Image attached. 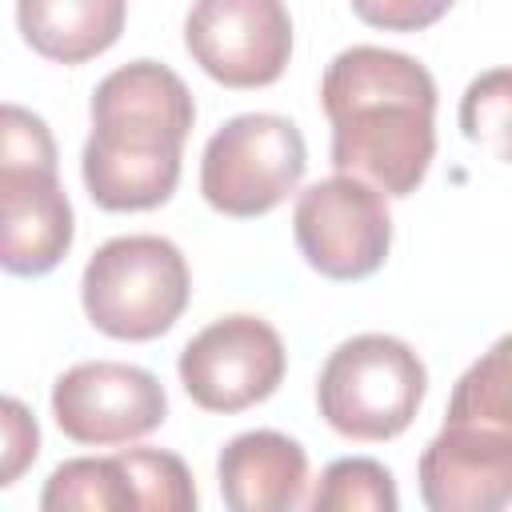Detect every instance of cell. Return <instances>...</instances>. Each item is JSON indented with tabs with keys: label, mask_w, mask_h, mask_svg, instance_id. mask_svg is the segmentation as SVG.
Wrapping results in <instances>:
<instances>
[{
	"label": "cell",
	"mask_w": 512,
	"mask_h": 512,
	"mask_svg": "<svg viewBox=\"0 0 512 512\" xmlns=\"http://www.w3.org/2000/svg\"><path fill=\"white\" fill-rule=\"evenodd\" d=\"M320 104L336 172L360 176L384 196L420 188L436 156V80L416 56L352 44L324 68Z\"/></svg>",
	"instance_id": "cell-1"
},
{
	"label": "cell",
	"mask_w": 512,
	"mask_h": 512,
	"mask_svg": "<svg viewBox=\"0 0 512 512\" xmlns=\"http://www.w3.org/2000/svg\"><path fill=\"white\" fill-rule=\"evenodd\" d=\"M88 116L80 172L92 204L104 212L160 208L180 184L184 140L196 124L188 84L160 60H132L96 84Z\"/></svg>",
	"instance_id": "cell-2"
},
{
	"label": "cell",
	"mask_w": 512,
	"mask_h": 512,
	"mask_svg": "<svg viewBox=\"0 0 512 512\" xmlns=\"http://www.w3.org/2000/svg\"><path fill=\"white\" fill-rule=\"evenodd\" d=\"M0 224V264L12 276L52 272L76 236L72 204L56 176V140L20 104H4L0 124Z\"/></svg>",
	"instance_id": "cell-3"
},
{
	"label": "cell",
	"mask_w": 512,
	"mask_h": 512,
	"mask_svg": "<svg viewBox=\"0 0 512 512\" xmlns=\"http://www.w3.org/2000/svg\"><path fill=\"white\" fill-rule=\"evenodd\" d=\"M192 276L168 236L136 232L104 240L80 276L84 316L112 340H156L188 308Z\"/></svg>",
	"instance_id": "cell-4"
},
{
	"label": "cell",
	"mask_w": 512,
	"mask_h": 512,
	"mask_svg": "<svg viewBox=\"0 0 512 512\" xmlns=\"http://www.w3.org/2000/svg\"><path fill=\"white\" fill-rule=\"evenodd\" d=\"M424 392L428 368L404 340L360 332L328 352L316 380V408L348 440H392L416 420Z\"/></svg>",
	"instance_id": "cell-5"
},
{
	"label": "cell",
	"mask_w": 512,
	"mask_h": 512,
	"mask_svg": "<svg viewBox=\"0 0 512 512\" xmlns=\"http://www.w3.org/2000/svg\"><path fill=\"white\" fill-rule=\"evenodd\" d=\"M308 168L300 128L276 112H244L224 120L200 156V192L208 208L232 220L268 216L296 192Z\"/></svg>",
	"instance_id": "cell-6"
},
{
	"label": "cell",
	"mask_w": 512,
	"mask_h": 512,
	"mask_svg": "<svg viewBox=\"0 0 512 512\" xmlns=\"http://www.w3.org/2000/svg\"><path fill=\"white\" fill-rule=\"evenodd\" d=\"M292 236L308 268L320 276L364 280L384 264L392 248V216L376 184L336 172L296 196Z\"/></svg>",
	"instance_id": "cell-7"
},
{
	"label": "cell",
	"mask_w": 512,
	"mask_h": 512,
	"mask_svg": "<svg viewBox=\"0 0 512 512\" xmlns=\"http://www.w3.org/2000/svg\"><path fill=\"white\" fill-rule=\"evenodd\" d=\"M284 368H288V352L280 332L252 312H232L200 328L184 344L176 364L192 404L220 416L268 400L280 388Z\"/></svg>",
	"instance_id": "cell-8"
},
{
	"label": "cell",
	"mask_w": 512,
	"mask_h": 512,
	"mask_svg": "<svg viewBox=\"0 0 512 512\" xmlns=\"http://www.w3.org/2000/svg\"><path fill=\"white\" fill-rule=\"evenodd\" d=\"M184 48L224 88H268L288 68L292 16L284 0H196Z\"/></svg>",
	"instance_id": "cell-9"
},
{
	"label": "cell",
	"mask_w": 512,
	"mask_h": 512,
	"mask_svg": "<svg viewBox=\"0 0 512 512\" xmlns=\"http://www.w3.org/2000/svg\"><path fill=\"white\" fill-rule=\"evenodd\" d=\"M56 428L76 444L116 448L156 432L168 416L164 384L124 360H84L52 384Z\"/></svg>",
	"instance_id": "cell-10"
},
{
	"label": "cell",
	"mask_w": 512,
	"mask_h": 512,
	"mask_svg": "<svg viewBox=\"0 0 512 512\" xmlns=\"http://www.w3.org/2000/svg\"><path fill=\"white\" fill-rule=\"evenodd\" d=\"M432 512H500L512 504V436L444 424L416 464Z\"/></svg>",
	"instance_id": "cell-11"
},
{
	"label": "cell",
	"mask_w": 512,
	"mask_h": 512,
	"mask_svg": "<svg viewBox=\"0 0 512 512\" xmlns=\"http://www.w3.org/2000/svg\"><path fill=\"white\" fill-rule=\"evenodd\" d=\"M216 480L232 512H292L308 504V452L276 428H252L220 448Z\"/></svg>",
	"instance_id": "cell-12"
},
{
	"label": "cell",
	"mask_w": 512,
	"mask_h": 512,
	"mask_svg": "<svg viewBox=\"0 0 512 512\" xmlns=\"http://www.w3.org/2000/svg\"><path fill=\"white\" fill-rule=\"evenodd\" d=\"M128 20V0H16L24 44L56 64H84L108 52Z\"/></svg>",
	"instance_id": "cell-13"
},
{
	"label": "cell",
	"mask_w": 512,
	"mask_h": 512,
	"mask_svg": "<svg viewBox=\"0 0 512 512\" xmlns=\"http://www.w3.org/2000/svg\"><path fill=\"white\" fill-rule=\"evenodd\" d=\"M444 424H468L496 436H512V332L500 336L480 360H472L448 396Z\"/></svg>",
	"instance_id": "cell-14"
},
{
	"label": "cell",
	"mask_w": 512,
	"mask_h": 512,
	"mask_svg": "<svg viewBox=\"0 0 512 512\" xmlns=\"http://www.w3.org/2000/svg\"><path fill=\"white\" fill-rule=\"evenodd\" d=\"M40 508L44 512H68V508L124 512V508H136L120 452L116 456H76V460H64L60 468H52V476L40 492Z\"/></svg>",
	"instance_id": "cell-15"
},
{
	"label": "cell",
	"mask_w": 512,
	"mask_h": 512,
	"mask_svg": "<svg viewBox=\"0 0 512 512\" xmlns=\"http://www.w3.org/2000/svg\"><path fill=\"white\" fill-rule=\"evenodd\" d=\"M308 508L312 512H396L400 496H396L392 472L380 460L344 456L320 472L308 496Z\"/></svg>",
	"instance_id": "cell-16"
},
{
	"label": "cell",
	"mask_w": 512,
	"mask_h": 512,
	"mask_svg": "<svg viewBox=\"0 0 512 512\" xmlns=\"http://www.w3.org/2000/svg\"><path fill=\"white\" fill-rule=\"evenodd\" d=\"M460 132L476 148L512 164V68H488L464 88Z\"/></svg>",
	"instance_id": "cell-17"
},
{
	"label": "cell",
	"mask_w": 512,
	"mask_h": 512,
	"mask_svg": "<svg viewBox=\"0 0 512 512\" xmlns=\"http://www.w3.org/2000/svg\"><path fill=\"white\" fill-rule=\"evenodd\" d=\"M120 464L128 472L136 512H192L196 484L188 464L164 448H124Z\"/></svg>",
	"instance_id": "cell-18"
},
{
	"label": "cell",
	"mask_w": 512,
	"mask_h": 512,
	"mask_svg": "<svg viewBox=\"0 0 512 512\" xmlns=\"http://www.w3.org/2000/svg\"><path fill=\"white\" fill-rule=\"evenodd\" d=\"M456 0H352V12L368 28L384 32H420L436 24Z\"/></svg>",
	"instance_id": "cell-19"
},
{
	"label": "cell",
	"mask_w": 512,
	"mask_h": 512,
	"mask_svg": "<svg viewBox=\"0 0 512 512\" xmlns=\"http://www.w3.org/2000/svg\"><path fill=\"white\" fill-rule=\"evenodd\" d=\"M0 436H4V464H0V484H16V476L36 460L40 452V428L32 420V412L16 400V396H4V420H0Z\"/></svg>",
	"instance_id": "cell-20"
}]
</instances>
